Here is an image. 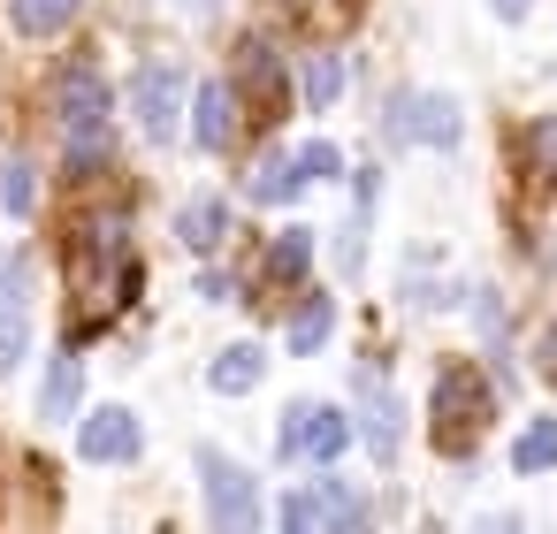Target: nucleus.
I'll return each mask as SVG.
<instances>
[{
	"label": "nucleus",
	"mask_w": 557,
	"mask_h": 534,
	"mask_svg": "<svg viewBox=\"0 0 557 534\" xmlns=\"http://www.w3.org/2000/svg\"><path fill=\"white\" fill-rule=\"evenodd\" d=\"M70 275H77V321L62 336V351H77L85 336H100L115 321V306L131 298L138 283V260H131V214L123 207H100L77 222V245H70Z\"/></svg>",
	"instance_id": "obj_1"
},
{
	"label": "nucleus",
	"mask_w": 557,
	"mask_h": 534,
	"mask_svg": "<svg viewBox=\"0 0 557 534\" xmlns=\"http://www.w3.org/2000/svg\"><path fill=\"white\" fill-rule=\"evenodd\" d=\"M488 412H496V389H488V374H481L473 359H450V367L435 374V389H428V427H435V450L466 458Z\"/></svg>",
	"instance_id": "obj_2"
},
{
	"label": "nucleus",
	"mask_w": 557,
	"mask_h": 534,
	"mask_svg": "<svg viewBox=\"0 0 557 534\" xmlns=\"http://www.w3.org/2000/svg\"><path fill=\"white\" fill-rule=\"evenodd\" d=\"M54 115H62L70 161H100V146H108V85H100V70H62Z\"/></svg>",
	"instance_id": "obj_3"
},
{
	"label": "nucleus",
	"mask_w": 557,
	"mask_h": 534,
	"mask_svg": "<svg viewBox=\"0 0 557 534\" xmlns=\"http://www.w3.org/2000/svg\"><path fill=\"white\" fill-rule=\"evenodd\" d=\"M199 481H207V519L214 534H252L260 526V481L245 465H230L222 450H199Z\"/></svg>",
	"instance_id": "obj_4"
},
{
	"label": "nucleus",
	"mask_w": 557,
	"mask_h": 534,
	"mask_svg": "<svg viewBox=\"0 0 557 534\" xmlns=\"http://www.w3.org/2000/svg\"><path fill=\"white\" fill-rule=\"evenodd\" d=\"M131 115H138V131H146L153 146H169V138H176V115H184V70H176V62L138 70V77H131Z\"/></svg>",
	"instance_id": "obj_5"
},
{
	"label": "nucleus",
	"mask_w": 557,
	"mask_h": 534,
	"mask_svg": "<svg viewBox=\"0 0 557 534\" xmlns=\"http://www.w3.org/2000/svg\"><path fill=\"white\" fill-rule=\"evenodd\" d=\"M32 344V260L0 245V374H9Z\"/></svg>",
	"instance_id": "obj_6"
},
{
	"label": "nucleus",
	"mask_w": 557,
	"mask_h": 534,
	"mask_svg": "<svg viewBox=\"0 0 557 534\" xmlns=\"http://www.w3.org/2000/svg\"><path fill=\"white\" fill-rule=\"evenodd\" d=\"M389 138L397 146H458V108L443 100V92H397V108H389Z\"/></svg>",
	"instance_id": "obj_7"
},
{
	"label": "nucleus",
	"mask_w": 557,
	"mask_h": 534,
	"mask_svg": "<svg viewBox=\"0 0 557 534\" xmlns=\"http://www.w3.org/2000/svg\"><path fill=\"white\" fill-rule=\"evenodd\" d=\"M344 443H351V427H344V412H336V405H290V412H283V450H290V458L329 465Z\"/></svg>",
	"instance_id": "obj_8"
},
{
	"label": "nucleus",
	"mask_w": 557,
	"mask_h": 534,
	"mask_svg": "<svg viewBox=\"0 0 557 534\" xmlns=\"http://www.w3.org/2000/svg\"><path fill=\"white\" fill-rule=\"evenodd\" d=\"M138 443H146V427L123 412V405H108V412H92L85 427H77V450L92 458V465H115V458H138Z\"/></svg>",
	"instance_id": "obj_9"
},
{
	"label": "nucleus",
	"mask_w": 557,
	"mask_h": 534,
	"mask_svg": "<svg viewBox=\"0 0 557 534\" xmlns=\"http://www.w3.org/2000/svg\"><path fill=\"white\" fill-rule=\"evenodd\" d=\"M359 435H367V450L374 458H397V389L382 382V374H359Z\"/></svg>",
	"instance_id": "obj_10"
},
{
	"label": "nucleus",
	"mask_w": 557,
	"mask_h": 534,
	"mask_svg": "<svg viewBox=\"0 0 557 534\" xmlns=\"http://www.w3.org/2000/svg\"><path fill=\"white\" fill-rule=\"evenodd\" d=\"M191 138H199L207 153H222V146L237 138V92H230V85H199V100H191Z\"/></svg>",
	"instance_id": "obj_11"
},
{
	"label": "nucleus",
	"mask_w": 557,
	"mask_h": 534,
	"mask_svg": "<svg viewBox=\"0 0 557 534\" xmlns=\"http://www.w3.org/2000/svg\"><path fill=\"white\" fill-rule=\"evenodd\" d=\"M245 191H252V207H290V199L306 191V176H298V153H268V161L245 176Z\"/></svg>",
	"instance_id": "obj_12"
},
{
	"label": "nucleus",
	"mask_w": 557,
	"mask_h": 534,
	"mask_svg": "<svg viewBox=\"0 0 557 534\" xmlns=\"http://www.w3.org/2000/svg\"><path fill=\"white\" fill-rule=\"evenodd\" d=\"M306 496H313V511H321V534H367V511H359V496H351L344 481L321 473Z\"/></svg>",
	"instance_id": "obj_13"
},
{
	"label": "nucleus",
	"mask_w": 557,
	"mask_h": 534,
	"mask_svg": "<svg viewBox=\"0 0 557 534\" xmlns=\"http://www.w3.org/2000/svg\"><path fill=\"white\" fill-rule=\"evenodd\" d=\"M260 374H268V351H260V344H230V351H222V359L207 367V382H214L222 397H245V389H252Z\"/></svg>",
	"instance_id": "obj_14"
},
{
	"label": "nucleus",
	"mask_w": 557,
	"mask_h": 534,
	"mask_svg": "<svg viewBox=\"0 0 557 534\" xmlns=\"http://www.w3.org/2000/svg\"><path fill=\"white\" fill-rule=\"evenodd\" d=\"M77 9H85V0H9V16H16L24 39H54V32H70Z\"/></svg>",
	"instance_id": "obj_15"
},
{
	"label": "nucleus",
	"mask_w": 557,
	"mask_h": 534,
	"mask_svg": "<svg viewBox=\"0 0 557 534\" xmlns=\"http://www.w3.org/2000/svg\"><path fill=\"white\" fill-rule=\"evenodd\" d=\"M222 229H230V207H222V199H191V207L176 214V237H184L191 252H214Z\"/></svg>",
	"instance_id": "obj_16"
},
{
	"label": "nucleus",
	"mask_w": 557,
	"mask_h": 534,
	"mask_svg": "<svg viewBox=\"0 0 557 534\" xmlns=\"http://www.w3.org/2000/svg\"><path fill=\"white\" fill-rule=\"evenodd\" d=\"M77 389H85V367H77V351H62V359L47 367V389H39V412H47V420H70V412H77Z\"/></svg>",
	"instance_id": "obj_17"
},
{
	"label": "nucleus",
	"mask_w": 557,
	"mask_h": 534,
	"mask_svg": "<svg viewBox=\"0 0 557 534\" xmlns=\"http://www.w3.org/2000/svg\"><path fill=\"white\" fill-rule=\"evenodd\" d=\"M298 92H306V108H329V100L344 92V70H336V54H306V62H298Z\"/></svg>",
	"instance_id": "obj_18"
},
{
	"label": "nucleus",
	"mask_w": 557,
	"mask_h": 534,
	"mask_svg": "<svg viewBox=\"0 0 557 534\" xmlns=\"http://www.w3.org/2000/svg\"><path fill=\"white\" fill-rule=\"evenodd\" d=\"M329 328H336V306L313 290V298L290 313V351H313V344H329Z\"/></svg>",
	"instance_id": "obj_19"
},
{
	"label": "nucleus",
	"mask_w": 557,
	"mask_h": 534,
	"mask_svg": "<svg viewBox=\"0 0 557 534\" xmlns=\"http://www.w3.org/2000/svg\"><path fill=\"white\" fill-rule=\"evenodd\" d=\"M237 77H245V92H252L260 108L275 100V54H268L260 39H245V47H237Z\"/></svg>",
	"instance_id": "obj_20"
},
{
	"label": "nucleus",
	"mask_w": 557,
	"mask_h": 534,
	"mask_svg": "<svg viewBox=\"0 0 557 534\" xmlns=\"http://www.w3.org/2000/svg\"><path fill=\"white\" fill-rule=\"evenodd\" d=\"M511 465H519V473H542V465H557V420H534V427L511 443Z\"/></svg>",
	"instance_id": "obj_21"
},
{
	"label": "nucleus",
	"mask_w": 557,
	"mask_h": 534,
	"mask_svg": "<svg viewBox=\"0 0 557 534\" xmlns=\"http://www.w3.org/2000/svg\"><path fill=\"white\" fill-rule=\"evenodd\" d=\"M306 260H313V237H306V229H283V237H275V252H268V275H275V283H298V275H306Z\"/></svg>",
	"instance_id": "obj_22"
},
{
	"label": "nucleus",
	"mask_w": 557,
	"mask_h": 534,
	"mask_svg": "<svg viewBox=\"0 0 557 534\" xmlns=\"http://www.w3.org/2000/svg\"><path fill=\"white\" fill-rule=\"evenodd\" d=\"M527 153H534V176L557 184V115H542V123L527 131Z\"/></svg>",
	"instance_id": "obj_23"
},
{
	"label": "nucleus",
	"mask_w": 557,
	"mask_h": 534,
	"mask_svg": "<svg viewBox=\"0 0 557 534\" xmlns=\"http://www.w3.org/2000/svg\"><path fill=\"white\" fill-rule=\"evenodd\" d=\"M336 169H344V153H336L329 138H313V146H298V176H306V184H321V176H336Z\"/></svg>",
	"instance_id": "obj_24"
},
{
	"label": "nucleus",
	"mask_w": 557,
	"mask_h": 534,
	"mask_svg": "<svg viewBox=\"0 0 557 534\" xmlns=\"http://www.w3.org/2000/svg\"><path fill=\"white\" fill-rule=\"evenodd\" d=\"M32 199H39V191H32V169L9 161V176H0V207H9V214H32Z\"/></svg>",
	"instance_id": "obj_25"
},
{
	"label": "nucleus",
	"mask_w": 557,
	"mask_h": 534,
	"mask_svg": "<svg viewBox=\"0 0 557 534\" xmlns=\"http://www.w3.org/2000/svg\"><path fill=\"white\" fill-rule=\"evenodd\" d=\"M283 534H321V511H313V496L298 488V496H283Z\"/></svg>",
	"instance_id": "obj_26"
},
{
	"label": "nucleus",
	"mask_w": 557,
	"mask_h": 534,
	"mask_svg": "<svg viewBox=\"0 0 557 534\" xmlns=\"http://www.w3.org/2000/svg\"><path fill=\"white\" fill-rule=\"evenodd\" d=\"M542 374H549V382H557V321H549V328H542Z\"/></svg>",
	"instance_id": "obj_27"
},
{
	"label": "nucleus",
	"mask_w": 557,
	"mask_h": 534,
	"mask_svg": "<svg viewBox=\"0 0 557 534\" xmlns=\"http://www.w3.org/2000/svg\"><path fill=\"white\" fill-rule=\"evenodd\" d=\"M473 534H519V519H511V511H488V519H481Z\"/></svg>",
	"instance_id": "obj_28"
},
{
	"label": "nucleus",
	"mask_w": 557,
	"mask_h": 534,
	"mask_svg": "<svg viewBox=\"0 0 557 534\" xmlns=\"http://www.w3.org/2000/svg\"><path fill=\"white\" fill-rule=\"evenodd\" d=\"M488 9H496L504 24H519V16H527V0H488Z\"/></svg>",
	"instance_id": "obj_29"
},
{
	"label": "nucleus",
	"mask_w": 557,
	"mask_h": 534,
	"mask_svg": "<svg viewBox=\"0 0 557 534\" xmlns=\"http://www.w3.org/2000/svg\"><path fill=\"white\" fill-rule=\"evenodd\" d=\"M176 9H184V16H214V0H176Z\"/></svg>",
	"instance_id": "obj_30"
},
{
	"label": "nucleus",
	"mask_w": 557,
	"mask_h": 534,
	"mask_svg": "<svg viewBox=\"0 0 557 534\" xmlns=\"http://www.w3.org/2000/svg\"><path fill=\"white\" fill-rule=\"evenodd\" d=\"M420 534H435V526H420Z\"/></svg>",
	"instance_id": "obj_31"
}]
</instances>
